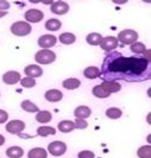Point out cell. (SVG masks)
<instances>
[{
    "label": "cell",
    "mask_w": 151,
    "mask_h": 158,
    "mask_svg": "<svg viewBox=\"0 0 151 158\" xmlns=\"http://www.w3.org/2000/svg\"><path fill=\"white\" fill-rule=\"evenodd\" d=\"M151 77V64L144 57H126L120 52H108L103 61L100 79L103 81L143 82Z\"/></svg>",
    "instance_id": "obj_1"
},
{
    "label": "cell",
    "mask_w": 151,
    "mask_h": 158,
    "mask_svg": "<svg viewBox=\"0 0 151 158\" xmlns=\"http://www.w3.org/2000/svg\"><path fill=\"white\" fill-rule=\"evenodd\" d=\"M10 31L12 35L15 36H18V37H24V36H27L32 32V27L31 24L26 23V22H16L11 25L10 27Z\"/></svg>",
    "instance_id": "obj_2"
},
{
    "label": "cell",
    "mask_w": 151,
    "mask_h": 158,
    "mask_svg": "<svg viewBox=\"0 0 151 158\" xmlns=\"http://www.w3.org/2000/svg\"><path fill=\"white\" fill-rule=\"evenodd\" d=\"M35 61L38 64H51L56 61V54L52 50L42 49V50L36 52Z\"/></svg>",
    "instance_id": "obj_3"
},
{
    "label": "cell",
    "mask_w": 151,
    "mask_h": 158,
    "mask_svg": "<svg viewBox=\"0 0 151 158\" xmlns=\"http://www.w3.org/2000/svg\"><path fill=\"white\" fill-rule=\"evenodd\" d=\"M117 40L124 45H131V44L136 43L138 40V32L135 31V30H131V29L123 30L118 33Z\"/></svg>",
    "instance_id": "obj_4"
},
{
    "label": "cell",
    "mask_w": 151,
    "mask_h": 158,
    "mask_svg": "<svg viewBox=\"0 0 151 158\" xmlns=\"http://www.w3.org/2000/svg\"><path fill=\"white\" fill-rule=\"evenodd\" d=\"M65 151H67V145H65V143L61 142V140L51 142L48 145V152L51 156H55V157L63 156Z\"/></svg>",
    "instance_id": "obj_5"
},
{
    "label": "cell",
    "mask_w": 151,
    "mask_h": 158,
    "mask_svg": "<svg viewBox=\"0 0 151 158\" xmlns=\"http://www.w3.org/2000/svg\"><path fill=\"white\" fill-rule=\"evenodd\" d=\"M6 131L8 133H12V135H19L22 133L25 130V123L23 120H11L6 124Z\"/></svg>",
    "instance_id": "obj_6"
},
{
    "label": "cell",
    "mask_w": 151,
    "mask_h": 158,
    "mask_svg": "<svg viewBox=\"0 0 151 158\" xmlns=\"http://www.w3.org/2000/svg\"><path fill=\"white\" fill-rule=\"evenodd\" d=\"M24 18L26 20V23H40V20L44 18V13L38 10V8H31V10H27L25 12Z\"/></svg>",
    "instance_id": "obj_7"
},
{
    "label": "cell",
    "mask_w": 151,
    "mask_h": 158,
    "mask_svg": "<svg viewBox=\"0 0 151 158\" xmlns=\"http://www.w3.org/2000/svg\"><path fill=\"white\" fill-rule=\"evenodd\" d=\"M118 44L119 42L117 40V37L114 36H107V37H103L101 43H100V47L103 49V51L106 52H112L114 49L118 48Z\"/></svg>",
    "instance_id": "obj_8"
},
{
    "label": "cell",
    "mask_w": 151,
    "mask_h": 158,
    "mask_svg": "<svg viewBox=\"0 0 151 158\" xmlns=\"http://www.w3.org/2000/svg\"><path fill=\"white\" fill-rule=\"evenodd\" d=\"M69 4L65 2V1H62V0H58V1H54L51 4V12L54 15H57V16H63L65 13L69 12Z\"/></svg>",
    "instance_id": "obj_9"
},
{
    "label": "cell",
    "mask_w": 151,
    "mask_h": 158,
    "mask_svg": "<svg viewBox=\"0 0 151 158\" xmlns=\"http://www.w3.org/2000/svg\"><path fill=\"white\" fill-rule=\"evenodd\" d=\"M37 43L40 48L50 50V48H52L57 43V37H55L54 35H43L38 38Z\"/></svg>",
    "instance_id": "obj_10"
},
{
    "label": "cell",
    "mask_w": 151,
    "mask_h": 158,
    "mask_svg": "<svg viewBox=\"0 0 151 158\" xmlns=\"http://www.w3.org/2000/svg\"><path fill=\"white\" fill-rule=\"evenodd\" d=\"M20 79H22L20 73H18V71H16V70H10L2 75V81H4V83H6L8 86H12V85L18 83V82L20 81Z\"/></svg>",
    "instance_id": "obj_11"
},
{
    "label": "cell",
    "mask_w": 151,
    "mask_h": 158,
    "mask_svg": "<svg viewBox=\"0 0 151 158\" xmlns=\"http://www.w3.org/2000/svg\"><path fill=\"white\" fill-rule=\"evenodd\" d=\"M24 73L27 77L36 79V77H40L43 75V68L40 67L38 64H29L27 67H25Z\"/></svg>",
    "instance_id": "obj_12"
},
{
    "label": "cell",
    "mask_w": 151,
    "mask_h": 158,
    "mask_svg": "<svg viewBox=\"0 0 151 158\" xmlns=\"http://www.w3.org/2000/svg\"><path fill=\"white\" fill-rule=\"evenodd\" d=\"M44 98L49 102H58V101H61L63 99V93L61 90H58V89H49V90L45 92Z\"/></svg>",
    "instance_id": "obj_13"
},
{
    "label": "cell",
    "mask_w": 151,
    "mask_h": 158,
    "mask_svg": "<svg viewBox=\"0 0 151 158\" xmlns=\"http://www.w3.org/2000/svg\"><path fill=\"white\" fill-rule=\"evenodd\" d=\"M101 86L110 95L113 94V93H118L121 89V86H120L119 82H114V81H103L101 83Z\"/></svg>",
    "instance_id": "obj_14"
},
{
    "label": "cell",
    "mask_w": 151,
    "mask_h": 158,
    "mask_svg": "<svg viewBox=\"0 0 151 158\" xmlns=\"http://www.w3.org/2000/svg\"><path fill=\"white\" fill-rule=\"evenodd\" d=\"M92 114V110L88 106H79L74 110V115L76 119H83L86 120L87 118L90 117Z\"/></svg>",
    "instance_id": "obj_15"
},
{
    "label": "cell",
    "mask_w": 151,
    "mask_h": 158,
    "mask_svg": "<svg viewBox=\"0 0 151 158\" xmlns=\"http://www.w3.org/2000/svg\"><path fill=\"white\" fill-rule=\"evenodd\" d=\"M57 128L62 133H69V132H72V131L75 130V124L72 120H62V121L58 123Z\"/></svg>",
    "instance_id": "obj_16"
},
{
    "label": "cell",
    "mask_w": 151,
    "mask_h": 158,
    "mask_svg": "<svg viewBox=\"0 0 151 158\" xmlns=\"http://www.w3.org/2000/svg\"><path fill=\"white\" fill-rule=\"evenodd\" d=\"M57 40H60V43L64 45H70L76 42V36L72 32H63L60 35V37H57Z\"/></svg>",
    "instance_id": "obj_17"
},
{
    "label": "cell",
    "mask_w": 151,
    "mask_h": 158,
    "mask_svg": "<svg viewBox=\"0 0 151 158\" xmlns=\"http://www.w3.org/2000/svg\"><path fill=\"white\" fill-rule=\"evenodd\" d=\"M27 158H48V151L43 148H33L27 152Z\"/></svg>",
    "instance_id": "obj_18"
},
{
    "label": "cell",
    "mask_w": 151,
    "mask_h": 158,
    "mask_svg": "<svg viewBox=\"0 0 151 158\" xmlns=\"http://www.w3.org/2000/svg\"><path fill=\"white\" fill-rule=\"evenodd\" d=\"M83 76L86 79L89 80H94L100 77V70L98 67H94V65H90V67H87L85 70H83Z\"/></svg>",
    "instance_id": "obj_19"
},
{
    "label": "cell",
    "mask_w": 151,
    "mask_h": 158,
    "mask_svg": "<svg viewBox=\"0 0 151 158\" xmlns=\"http://www.w3.org/2000/svg\"><path fill=\"white\" fill-rule=\"evenodd\" d=\"M62 86L63 88L68 89V90H74V89H78L81 86V81L79 79H75V77H70V79L64 80L62 82Z\"/></svg>",
    "instance_id": "obj_20"
},
{
    "label": "cell",
    "mask_w": 151,
    "mask_h": 158,
    "mask_svg": "<svg viewBox=\"0 0 151 158\" xmlns=\"http://www.w3.org/2000/svg\"><path fill=\"white\" fill-rule=\"evenodd\" d=\"M6 156L8 158H20L24 156V150L20 146H11L6 150Z\"/></svg>",
    "instance_id": "obj_21"
},
{
    "label": "cell",
    "mask_w": 151,
    "mask_h": 158,
    "mask_svg": "<svg viewBox=\"0 0 151 158\" xmlns=\"http://www.w3.org/2000/svg\"><path fill=\"white\" fill-rule=\"evenodd\" d=\"M20 107H22L23 111L27 112V113H37V112H40L38 106H37L36 103H33L32 101H30V100H24V101H22Z\"/></svg>",
    "instance_id": "obj_22"
},
{
    "label": "cell",
    "mask_w": 151,
    "mask_h": 158,
    "mask_svg": "<svg viewBox=\"0 0 151 158\" xmlns=\"http://www.w3.org/2000/svg\"><path fill=\"white\" fill-rule=\"evenodd\" d=\"M103 36L98 32H92L86 36V42H87L89 45H100L101 40H103Z\"/></svg>",
    "instance_id": "obj_23"
},
{
    "label": "cell",
    "mask_w": 151,
    "mask_h": 158,
    "mask_svg": "<svg viewBox=\"0 0 151 158\" xmlns=\"http://www.w3.org/2000/svg\"><path fill=\"white\" fill-rule=\"evenodd\" d=\"M44 26H45V29L49 30V31H57V30L61 29L62 23H61V20H58L56 18H50V19H48L45 22Z\"/></svg>",
    "instance_id": "obj_24"
},
{
    "label": "cell",
    "mask_w": 151,
    "mask_h": 158,
    "mask_svg": "<svg viewBox=\"0 0 151 158\" xmlns=\"http://www.w3.org/2000/svg\"><path fill=\"white\" fill-rule=\"evenodd\" d=\"M52 114L49 111H40L36 114V121L40 124H47L49 121H51Z\"/></svg>",
    "instance_id": "obj_25"
},
{
    "label": "cell",
    "mask_w": 151,
    "mask_h": 158,
    "mask_svg": "<svg viewBox=\"0 0 151 158\" xmlns=\"http://www.w3.org/2000/svg\"><path fill=\"white\" fill-rule=\"evenodd\" d=\"M92 93H93V95H94L95 98H99V99H106V98H110V94L103 89L101 85H96V86H94L93 89H92Z\"/></svg>",
    "instance_id": "obj_26"
},
{
    "label": "cell",
    "mask_w": 151,
    "mask_h": 158,
    "mask_svg": "<svg viewBox=\"0 0 151 158\" xmlns=\"http://www.w3.org/2000/svg\"><path fill=\"white\" fill-rule=\"evenodd\" d=\"M37 135L40 137H48V135H56V128L51 126H40L37 128Z\"/></svg>",
    "instance_id": "obj_27"
},
{
    "label": "cell",
    "mask_w": 151,
    "mask_h": 158,
    "mask_svg": "<svg viewBox=\"0 0 151 158\" xmlns=\"http://www.w3.org/2000/svg\"><path fill=\"white\" fill-rule=\"evenodd\" d=\"M131 51L136 54V55H141V54H144L146 50H148V48L145 47V44L142 43V42H136L133 44H131Z\"/></svg>",
    "instance_id": "obj_28"
},
{
    "label": "cell",
    "mask_w": 151,
    "mask_h": 158,
    "mask_svg": "<svg viewBox=\"0 0 151 158\" xmlns=\"http://www.w3.org/2000/svg\"><path fill=\"white\" fill-rule=\"evenodd\" d=\"M106 117L110 119H119L121 115H123V112L120 108H117V107H111L108 110H106L105 112Z\"/></svg>",
    "instance_id": "obj_29"
},
{
    "label": "cell",
    "mask_w": 151,
    "mask_h": 158,
    "mask_svg": "<svg viewBox=\"0 0 151 158\" xmlns=\"http://www.w3.org/2000/svg\"><path fill=\"white\" fill-rule=\"evenodd\" d=\"M137 156L139 158H150L151 157V146L150 145H143L137 151Z\"/></svg>",
    "instance_id": "obj_30"
},
{
    "label": "cell",
    "mask_w": 151,
    "mask_h": 158,
    "mask_svg": "<svg viewBox=\"0 0 151 158\" xmlns=\"http://www.w3.org/2000/svg\"><path fill=\"white\" fill-rule=\"evenodd\" d=\"M19 82H20L22 87H24V88H33L36 86V80L32 79V77H27V76L20 79Z\"/></svg>",
    "instance_id": "obj_31"
},
{
    "label": "cell",
    "mask_w": 151,
    "mask_h": 158,
    "mask_svg": "<svg viewBox=\"0 0 151 158\" xmlns=\"http://www.w3.org/2000/svg\"><path fill=\"white\" fill-rule=\"evenodd\" d=\"M74 124H75V128H79V130H85L88 127V123L83 119H76Z\"/></svg>",
    "instance_id": "obj_32"
},
{
    "label": "cell",
    "mask_w": 151,
    "mask_h": 158,
    "mask_svg": "<svg viewBox=\"0 0 151 158\" xmlns=\"http://www.w3.org/2000/svg\"><path fill=\"white\" fill-rule=\"evenodd\" d=\"M94 157H95L94 152H92V151L89 150H83L78 153V158H94Z\"/></svg>",
    "instance_id": "obj_33"
},
{
    "label": "cell",
    "mask_w": 151,
    "mask_h": 158,
    "mask_svg": "<svg viewBox=\"0 0 151 158\" xmlns=\"http://www.w3.org/2000/svg\"><path fill=\"white\" fill-rule=\"evenodd\" d=\"M11 6V4L6 1V0H0V12H5L7 11L8 8Z\"/></svg>",
    "instance_id": "obj_34"
},
{
    "label": "cell",
    "mask_w": 151,
    "mask_h": 158,
    "mask_svg": "<svg viewBox=\"0 0 151 158\" xmlns=\"http://www.w3.org/2000/svg\"><path fill=\"white\" fill-rule=\"evenodd\" d=\"M8 120V113L4 110H0V124H4Z\"/></svg>",
    "instance_id": "obj_35"
},
{
    "label": "cell",
    "mask_w": 151,
    "mask_h": 158,
    "mask_svg": "<svg viewBox=\"0 0 151 158\" xmlns=\"http://www.w3.org/2000/svg\"><path fill=\"white\" fill-rule=\"evenodd\" d=\"M4 144H5V137L2 135H0V146L4 145Z\"/></svg>",
    "instance_id": "obj_36"
},
{
    "label": "cell",
    "mask_w": 151,
    "mask_h": 158,
    "mask_svg": "<svg viewBox=\"0 0 151 158\" xmlns=\"http://www.w3.org/2000/svg\"><path fill=\"white\" fill-rule=\"evenodd\" d=\"M113 2H114V4H125V2H127V0H119V1L113 0Z\"/></svg>",
    "instance_id": "obj_37"
},
{
    "label": "cell",
    "mask_w": 151,
    "mask_h": 158,
    "mask_svg": "<svg viewBox=\"0 0 151 158\" xmlns=\"http://www.w3.org/2000/svg\"><path fill=\"white\" fill-rule=\"evenodd\" d=\"M7 16V11H5V12H0V18H2V17Z\"/></svg>",
    "instance_id": "obj_38"
}]
</instances>
